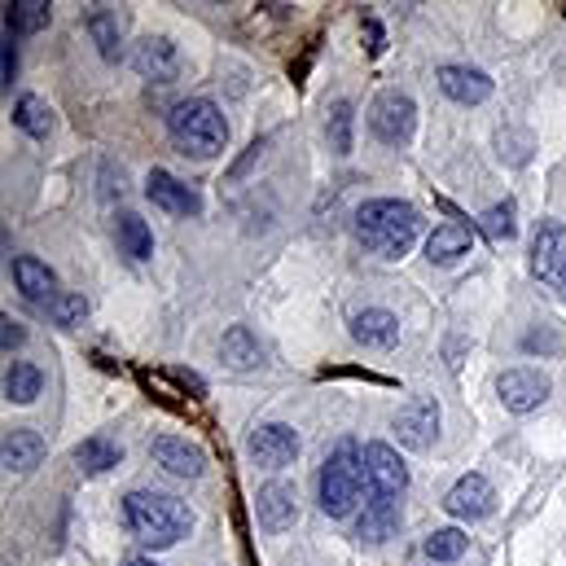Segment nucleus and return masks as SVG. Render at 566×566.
Wrapping results in <instances>:
<instances>
[{
  "label": "nucleus",
  "instance_id": "nucleus-9",
  "mask_svg": "<svg viewBox=\"0 0 566 566\" xmlns=\"http://www.w3.org/2000/svg\"><path fill=\"white\" fill-rule=\"evenodd\" d=\"M361 461H365V479L374 483V496L396 500L409 487V470H404V461H400V452L391 444H369Z\"/></svg>",
  "mask_w": 566,
  "mask_h": 566
},
{
  "label": "nucleus",
  "instance_id": "nucleus-32",
  "mask_svg": "<svg viewBox=\"0 0 566 566\" xmlns=\"http://www.w3.org/2000/svg\"><path fill=\"white\" fill-rule=\"evenodd\" d=\"M49 317H54L58 326H80V321L89 317V299H84V295H54V299H49Z\"/></svg>",
  "mask_w": 566,
  "mask_h": 566
},
{
  "label": "nucleus",
  "instance_id": "nucleus-1",
  "mask_svg": "<svg viewBox=\"0 0 566 566\" xmlns=\"http://www.w3.org/2000/svg\"><path fill=\"white\" fill-rule=\"evenodd\" d=\"M417 233H422V215H417V207H409L400 198H374L356 211V237L382 259L409 255Z\"/></svg>",
  "mask_w": 566,
  "mask_h": 566
},
{
  "label": "nucleus",
  "instance_id": "nucleus-7",
  "mask_svg": "<svg viewBox=\"0 0 566 566\" xmlns=\"http://www.w3.org/2000/svg\"><path fill=\"white\" fill-rule=\"evenodd\" d=\"M396 435L404 448H431L435 435H439V404L431 396H413L400 413H396Z\"/></svg>",
  "mask_w": 566,
  "mask_h": 566
},
{
  "label": "nucleus",
  "instance_id": "nucleus-36",
  "mask_svg": "<svg viewBox=\"0 0 566 566\" xmlns=\"http://www.w3.org/2000/svg\"><path fill=\"white\" fill-rule=\"evenodd\" d=\"M128 566H158V562H150V557H137V562H128Z\"/></svg>",
  "mask_w": 566,
  "mask_h": 566
},
{
  "label": "nucleus",
  "instance_id": "nucleus-6",
  "mask_svg": "<svg viewBox=\"0 0 566 566\" xmlns=\"http://www.w3.org/2000/svg\"><path fill=\"white\" fill-rule=\"evenodd\" d=\"M369 128H374L378 141L404 145V141L413 137V128H417V106H413V97H404V93H382V97L374 102V110H369Z\"/></svg>",
  "mask_w": 566,
  "mask_h": 566
},
{
  "label": "nucleus",
  "instance_id": "nucleus-34",
  "mask_svg": "<svg viewBox=\"0 0 566 566\" xmlns=\"http://www.w3.org/2000/svg\"><path fill=\"white\" fill-rule=\"evenodd\" d=\"M365 40H369V54L378 58L387 45H382V27H378V19H365Z\"/></svg>",
  "mask_w": 566,
  "mask_h": 566
},
{
  "label": "nucleus",
  "instance_id": "nucleus-20",
  "mask_svg": "<svg viewBox=\"0 0 566 566\" xmlns=\"http://www.w3.org/2000/svg\"><path fill=\"white\" fill-rule=\"evenodd\" d=\"M461 255H470V233H465L461 224H439V228L426 237V259H431V263H452V259H461Z\"/></svg>",
  "mask_w": 566,
  "mask_h": 566
},
{
  "label": "nucleus",
  "instance_id": "nucleus-13",
  "mask_svg": "<svg viewBox=\"0 0 566 566\" xmlns=\"http://www.w3.org/2000/svg\"><path fill=\"white\" fill-rule=\"evenodd\" d=\"M132 62H137V71H141L145 80H158V84H172V80L180 75V54H176V45L163 40V36L141 40L137 54H132Z\"/></svg>",
  "mask_w": 566,
  "mask_h": 566
},
{
  "label": "nucleus",
  "instance_id": "nucleus-25",
  "mask_svg": "<svg viewBox=\"0 0 566 566\" xmlns=\"http://www.w3.org/2000/svg\"><path fill=\"white\" fill-rule=\"evenodd\" d=\"M40 387H45V374H40L36 365H27V361H14V365H10V374H5V396H10L14 404H32V400L40 396Z\"/></svg>",
  "mask_w": 566,
  "mask_h": 566
},
{
  "label": "nucleus",
  "instance_id": "nucleus-24",
  "mask_svg": "<svg viewBox=\"0 0 566 566\" xmlns=\"http://www.w3.org/2000/svg\"><path fill=\"white\" fill-rule=\"evenodd\" d=\"M119 246H123V255H132V259H150V255H154V233H150V224H145L141 215L123 211V215H119Z\"/></svg>",
  "mask_w": 566,
  "mask_h": 566
},
{
  "label": "nucleus",
  "instance_id": "nucleus-4",
  "mask_svg": "<svg viewBox=\"0 0 566 566\" xmlns=\"http://www.w3.org/2000/svg\"><path fill=\"white\" fill-rule=\"evenodd\" d=\"M365 492V461L356 457L352 444H343L326 465H321V509L330 518H347Z\"/></svg>",
  "mask_w": 566,
  "mask_h": 566
},
{
  "label": "nucleus",
  "instance_id": "nucleus-8",
  "mask_svg": "<svg viewBox=\"0 0 566 566\" xmlns=\"http://www.w3.org/2000/svg\"><path fill=\"white\" fill-rule=\"evenodd\" d=\"M250 457H255L259 465L286 470V465L299 457V435H295V426H286V422H263V426H255V435H250Z\"/></svg>",
  "mask_w": 566,
  "mask_h": 566
},
{
  "label": "nucleus",
  "instance_id": "nucleus-18",
  "mask_svg": "<svg viewBox=\"0 0 566 566\" xmlns=\"http://www.w3.org/2000/svg\"><path fill=\"white\" fill-rule=\"evenodd\" d=\"M259 527L263 531H286V527H295V487H286V483H268L263 492H259Z\"/></svg>",
  "mask_w": 566,
  "mask_h": 566
},
{
  "label": "nucleus",
  "instance_id": "nucleus-14",
  "mask_svg": "<svg viewBox=\"0 0 566 566\" xmlns=\"http://www.w3.org/2000/svg\"><path fill=\"white\" fill-rule=\"evenodd\" d=\"M0 461H5L10 474H32L45 461V435L32 426H14L5 435V448H0Z\"/></svg>",
  "mask_w": 566,
  "mask_h": 566
},
{
  "label": "nucleus",
  "instance_id": "nucleus-27",
  "mask_svg": "<svg viewBox=\"0 0 566 566\" xmlns=\"http://www.w3.org/2000/svg\"><path fill=\"white\" fill-rule=\"evenodd\" d=\"M224 361H228L233 369H250V365H259V343L250 339V330H246V326H233V330L224 334Z\"/></svg>",
  "mask_w": 566,
  "mask_h": 566
},
{
  "label": "nucleus",
  "instance_id": "nucleus-16",
  "mask_svg": "<svg viewBox=\"0 0 566 566\" xmlns=\"http://www.w3.org/2000/svg\"><path fill=\"white\" fill-rule=\"evenodd\" d=\"M352 339H356L361 347H378V352H387V347H396V343H400V321H396L387 308H365V313H356V317H352Z\"/></svg>",
  "mask_w": 566,
  "mask_h": 566
},
{
  "label": "nucleus",
  "instance_id": "nucleus-21",
  "mask_svg": "<svg viewBox=\"0 0 566 566\" xmlns=\"http://www.w3.org/2000/svg\"><path fill=\"white\" fill-rule=\"evenodd\" d=\"M119 457H123V448H119L115 439H106V435H93V439H84V444L75 448V465H80L84 474H106V470L119 465Z\"/></svg>",
  "mask_w": 566,
  "mask_h": 566
},
{
  "label": "nucleus",
  "instance_id": "nucleus-19",
  "mask_svg": "<svg viewBox=\"0 0 566 566\" xmlns=\"http://www.w3.org/2000/svg\"><path fill=\"white\" fill-rule=\"evenodd\" d=\"M14 281H19V291H23L27 299H45V295L58 286L54 268L40 263L36 255H19V259H14Z\"/></svg>",
  "mask_w": 566,
  "mask_h": 566
},
{
  "label": "nucleus",
  "instance_id": "nucleus-15",
  "mask_svg": "<svg viewBox=\"0 0 566 566\" xmlns=\"http://www.w3.org/2000/svg\"><path fill=\"white\" fill-rule=\"evenodd\" d=\"M439 89L457 102V106H479L492 97V80L474 67H439Z\"/></svg>",
  "mask_w": 566,
  "mask_h": 566
},
{
  "label": "nucleus",
  "instance_id": "nucleus-26",
  "mask_svg": "<svg viewBox=\"0 0 566 566\" xmlns=\"http://www.w3.org/2000/svg\"><path fill=\"white\" fill-rule=\"evenodd\" d=\"M14 123L27 132V137H49L54 132V115H49V106L40 102V97H19V106H14Z\"/></svg>",
  "mask_w": 566,
  "mask_h": 566
},
{
  "label": "nucleus",
  "instance_id": "nucleus-2",
  "mask_svg": "<svg viewBox=\"0 0 566 566\" xmlns=\"http://www.w3.org/2000/svg\"><path fill=\"white\" fill-rule=\"evenodd\" d=\"M123 522L128 531L145 544V549H167L176 544L180 535H189L193 527V514L185 500L176 496H163V492H132L123 500Z\"/></svg>",
  "mask_w": 566,
  "mask_h": 566
},
{
  "label": "nucleus",
  "instance_id": "nucleus-17",
  "mask_svg": "<svg viewBox=\"0 0 566 566\" xmlns=\"http://www.w3.org/2000/svg\"><path fill=\"white\" fill-rule=\"evenodd\" d=\"M150 452H154V461H158L167 474H176V479H198V474H202V452H198L189 439L163 435V439L150 444Z\"/></svg>",
  "mask_w": 566,
  "mask_h": 566
},
{
  "label": "nucleus",
  "instance_id": "nucleus-31",
  "mask_svg": "<svg viewBox=\"0 0 566 566\" xmlns=\"http://www.w3.org/2000/svg\"><path fill=\"white\" fill-rule=\"evenodd\" d=\"M465 544H470V540H465L457 527H444V531H435V535L426 540V553H431L435 562H457V557L465 553Z\"/></svg>",
  "mask_w": 566,
  "mask_h": 566
},
{
  "label": "nucleus",
  "instance_id": "nucleus-5",
  "mask_svg": "<svg viewBox=\"0 0 566 566\" xmlns=\"http://www.w3.org/2000/svg\"><path fill=\"white\" fill-rule=\"evenodd\" d=\"M531 272L549 291L566 295V228L557 220H540L531 237Z\"/></svg>",
  "mask_w": 566,
  "mask_h": 566
},
{
  "label": "nucleus",
  "instance_id": "nucleus-33",
  "mask_svg": "<svg viewBox=\"0 0 566 566\" xmlns=\"http://www.w3.org/2000/svg\"><path fill=\"white\" fill-rule=\"evenodd\" d=\"M0 343H5V352H14V347L27 343V330H23L14 317H0Z\"/></svg>",
  "mask_w": 566,
  "mask_h": 566
},
{
  "label": "nucleus",
  "instance_id": "nucleus-12",
  "mask_svg": "<svg viewBox=\"0 0 566 566\" xmlns=\"http://www.w3.org/2000/svg\"><path fill=\"white\" fill-rule=\"evenodd\" d=\"M145 198H150L154 207H163L167 215H198V211H202L198 193H193L189 185H180L172 172H150V180H145Z\"/></svg>",
  "mask_w": 566,
  "mask_h": 566
},
{
  "label": "nucleus",
  "instance_id": "nucleus-3",
  "mask_svg": "<svg viewBox=\"0 0 566 566\" xmlns=\"http://www.w3.org/2000/svg\"><path fill=\"white\" fill-rule=\"evenodd\" d=\"M167 132H172L176 150H180V154H193V158H215V154L228 145V123H224L220 106L207 102V97L180 102V106L167 115Z\"/></svg>",
  "mask_w": 566,
  "mask_h": 566
},
{
  "label": "nucleus",
  "instance_id": "nucleus-10",
  "mask_svg": "<svg viewBox=\"0 0 566 566\" xmlns=\"http://www.w3.org/2000/svg\"><path fill=\"white\" fill-rule=\"evenodd\" d=\"M444 509H448L452 518L479 522V518H487V514L496 509V492H492V483H487L483 474H461V479L452 483V492L444 496Z\"/></svg>",
  "mask_w": 566,
  "mask_h": 566
},
{
  "label": "nucleus",
  "instance_id": "nucleus-30",
  "mask_svg": "<svg viewBox=\"0 0 566 566\" xmlns=\"http://www.w3.org/2000/svg\"><path fill=\"white\" fill-rule=\"evenodd\" d=\"M352 123H356V110H352L347 102H334L326 132H330V145H334L339 154H352Z\"/></svg>",
  "mask_w": 566,
  "mask_h": 566
},
{
  "label": "nucleus",
  "instance_id": "nucleus-22",
  "mask_svg": "<svg viewBox=\"0 0 566 566\" xmlns=\"http://www.w3.org/2000/svg\"><path fill=\"white\" fill-rule=\"evenodd\" d=\"M45 27H49L45 0H14V5H5V32L10 36H32V32H45Z\"/></svg>",
  "mask_w": 566,
  "mask_h": 566
},
{
  "label": "nucleus",
  "instance_id": "nucleus-23",
  "mask_svg": "<svg viewBox=\"0 0 566 566\" xmlns=\"http://www.w3.org/2000/svg\"><path fill=\"white\" fill-rule=\"evenodd\" d=\"M400 527V509H396V500H387V496H374V505L365 509V518H361V540H369V544H382L391 531Z\"/></svg>",
  "mask_w": 566,
  "mask_h": 566
},
{
  "label": "nucleus",
  "instance_id": "nucleus-35",
  "mask_svg": "<svg viewBox=\"0 0 566 566\" xmlns=\"http://www.w3.org/2000/svg\"><path fill=\"white\" fill-rule=\"evenodd\" d=\"M14 75H19V49H14V36L5 40V84H14Z\"/></svg>",
  "mask_w": 566,
  "mask_h": 566
},
{
  "label": "nucleus",
  "instance_id": "nucleus-29",
  "mask_svg": "<svg viewBox=\"0 0 566 566\" xmlns=\"http://www.w3.org/2000/svg\"><path fill=\"white\" fill-rule=\"evenodd\" d=\"M479 228L487 233V241H509L514 233H518V224H514V202H496V207H487L483 211V220H479Z\"/></svg>",
  "mask_w": 566,
  "mask_h": 566
},
{
  "label": "nucleus",
  "instance_id": "nucleus-28",
  "mask_svg": "<svg viewBox=\"0 0 566 566\" xmlns=\"http://www.w3.org/2000/svg\"><path fill=\"white\" fill-rule=\"evenodd\" d=\"M89 32H93L102 58L115 62V58H119V19H115L110 10H93V14H89Z\"/></svg>",
  "mask_w": 566,
  "mask_h": 566
},
{
  "label": "nucleus",
  "instance_id": "nucleus-11",
  "mask_svg": "<svg viewBox=\"0 0 566 566\" xmlns=\"http://www.w3.org/2000/svg\"><path fill=\"white\" fill-rule=\"evenodd\" d=\"M496 391H500V404H505L509 413H531V409L544 404L549 378L535 374V369H509V374L496 378Z\"/></svg>",
  "mask_w": 566,
  "mask_h": 566
}]
</instances>
